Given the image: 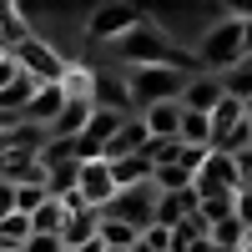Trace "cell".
Here are the masks:
<instances>
[{"label": "cell", "mask_w": 252, "mask_h": 252, "mask_svg": "<svg viewBox=\"0 0 252 252\" xmlns=\"http://www.w3.org/2000/svg\"><path fill=\"white\" fill-rule=\"evenodd\" d=\"M247 232H252V227H242L237 217H227V222L212 227V247H222V252H242V247H247Z\"/></svg>", "instance_id": "obj_23"}, {"label": "cell", "mask_w": 252, "mask_h": 252, "mask_svg": "<svg viewBox=\"0 0 252 252\" xmlns=\"http://www.w3.org/2000/svg\"><path fill=\"white\" fill-rule=\"evenodd\" d=\"M71 252H101V242H86V247H71Z\"/></svg>", "instance_id": "obj_33"}, {"label": "cell", "mask_w": 252, "mask_h": 252, "mask_svg": "<svg viewBox=\"0 0 252 252\" xmlns=\"http://www.w3.org/2000/svg\"><path fill=\"white\" fill-rule=\"evenodd\" d=\"M96 116V101L91 96H81V91H66V106H61V116H56V126H51V136H61V141H76L81 131H86V121Z\"/></svg>", "instance_id": "obj_11"}, {"label": "cell", "mask_w": 252, "mask_h": 252, "mask_svg": "<svg viewBox=\"0 0 252 252\" xmlns=\"http://www.w3.org/2000/svg\"><path fill=\"white\" fill-rule=\"evenodd\" d=\"M157 182H141V187H121L116 202L106 207L101 217H111V222H126V227H136V232H146V227H157Z\"/></svg>", "instance_id": "obj_5"}, {"label": "cell", "mask_w": 252, "mask_h": 252, "mask_svg": "<svg viewBox=\"0 0 252 252\" xmlns=\"http://www.w3.org/2000/svg\"><path fill=\"white\" fill-rule=\"evenodd\" d=\"M116 56H121L131 71H136V66H172V71H187V76L202 71V61H197L192 51H182L172 35H161L152 20H141L131 35H121V40H116Z\"/></svg>", "instance_id": "obj_1"}, {"label": "cell", "mask_w": 252, "mask_h": 252, "mask_svg": "<svg viewBox=\"0 0 252 252\" xmlns=\"http://www.w3.org/2000/svg\"><path fill=\"white\" fill-rule=\"evenodd\" d=\"M136 116L152 141H182V101H161V106H146Z\"/></svg>", "instance_id": "obj_12"}, {"label": "cell", "mask_w": 252, "mask_h": 252, "mask_svg": "<svg viewBox=\"0 0 252 252\" xmlns=\"http://www.w3.org/2000/svg\"><path fill=\"white\" fill-rule=\"evenodd\" d=\"M197 217H202L207 227H217V222H227V217H237V192H212V197H202Z\"/></svg>", "instance_id": "obj_22"}, {"label": "cell", "mask_w": 252, "mask_h": 252, "mask_svg": "<svg viewBox=\"0 0 252 252\" xmlns=\"http://www.w3.org/2000/svg\"><path fill=\"white\" fill-rule=\"evenodd\" d=\"M242 121H247V106H242L237 96H222V101H217V111H212V146H217L227 131H237Z\"/></svg>", "instance_id": "obj_18"}, {"label": "cell", "mask_w": 252, "mask_h": 252, "mask_svg": "<svg viewBox=\"0 0 252 252\" xmlns=\"http://www.w3.org/2000/svg\"><path fill=\"white\" fill-rule=\"evenodd\" d=\"M247 116H252V101H247Z\"/></svg>", "instance_id": "obj_35"}, {"label": "cell", "mask_w": 252, "mask_h": 252, "mask_svg": "<svg viewBox=\"0 0 252 252\" xmlns=\"http://www.w3.org/2000/svg\"><path fill=\"white\" fill-rule=\"evenodd\" d=\"M101 247H126V252H131L136 242H141V232H136V227H126V222H111V217H101V237H96Z\"/></svg>", "instance_id": "obj_24"}, {"label": "cell", "mask_w": 252, "mask_h": 252, "mask_svg": "<svg viewBox=\"0 0 252 252\" xmlns=\"http://www.w3.org/2000/svg\"><path fill=\"white\" fill-rule=\"evenodd\" d=\"M222 96H227V91H222V76L197 71V76H187V86H182V111H202V116H212Z\"/></svg>", "instance_id": "obj_9"}, {"label": "cell", "mask_w": 252, "mask_h": 252, "mask_svg": "<svg viewBox=\"0 0 252 252\" xmlns=\"http://www.w3.org/2000/svg\"><path fill=\"white\" fill-rule=\"evenodd\" d=\"M10 56H15V66L31 81H40V86H66V76H71V66L61 61V51H51V40H40V35H26Z\"/></svg>", "instance_id": "obj_4"}, {"label": "cell", "mask_w": 252, "mask_h": 252, "mask_svg": "<svg viewBox=\"0 0 252 252\" xmlns=\"http://www.w3.org/2000/svg\"><path fill=\"white\" fill-rule=\"evenodd\" d=\"M76 197L96 207V212H106V207L116 202V177L106 161H81V177H76Z\"/></svg>", "instance_id": "obj_7"}, {"label": "cell", "mask_w": 252, "mask_h": 252, "mask_svg": "<svg viewBox=\"0 0 252 252\" xmlns=\"http://www.w3.org/2000/svg\"><path fill=\"white\" fill-rule=\"evenodd\" d=\"M96 237H101V212H96V207H76V212H66V227H61L66 252H71V247H86V242H96Z\"/></svg>", "instance_id": "obj_15"}, {"label": "cell", "mask_w": 252, "mask_h": 252, "mask_svg": "<svg viewBox=\"0 0 252 252\" xmlns=\"http://www.w3.org/2000/svg\"><path fill=\"white\" fill-rule=\"evenodd\" d=\"M15 76H20V66H15V56H10V51H0V91H5V86H10Z\"/></svg>", "instance_id": "obj_30"}, {"label": "cell", "mask_w": 252, "mask_h": 252, "mask_svg": "<svg viewBox=\"0 0 252 252\" xmlns=\"http://www.w3.org/2000/svg\"><path fill=\"white\" fill-rule=\"evenodd\" d=\"M111 166V177H116V192H121V187H141V182H152L157 177V161L152 157H126V161H106Z\"/></svg>", "instance_id": "obj_17"}, {"label": "cell", "mask_w": 252, "mask_h": 252, "mask_svg": "<svg viewBox=\"0 0 252 252\" xmlns=\"http://www.w3.org/2000/svg\"><path fill=\"white\" fill-rule=\"evenodd\" d=\"M61 227H66V202H46L40 212H31V232L35 237H61Z\"/></svg>", "instance_id": "obj_21"}, {"label": "cell", "mask_w": 252, "mask_h": 252, "mask_svg": "<svg viewBox=\"0 0 252 252\" xmlns=\"http://www.w3.org/2000/svg\"><path fill=\"white\" fill-rule=\"evenodd\" d=\"M46 202H51V187H46V182H26V187H15V212H20V217L40 212Z\"/></svg>", "instance_id": "obj_25"}, {"label": "cell", "mask_w": 252, "mask_h": 252, "mask_svg": "<svg viewBox=\"0 0 252 252\" xmlns=\"http://www.w3.org/2000/svg\"><path fill=\"white\" fill-rule=\"evenodd\" d=\"M20 252H66V242H61V237H35V232H31V242L20 247Z\"/></svg>", "instance_id": "obj_28"}, {"label": "cell", "mask_w": 252, "mask_h": 252, "mask_svg": "<svg viewBox=\"0 0 252 252\" xmlns=\"http://www.w3.org/2000/svg\"><path fill=\"white\" fill-rule=\"evenodd\" d=\"M182 146H202V152H212V116L182 111Z\"/></svg>", "instance_id": "obj_20"}, {"label": "cell", "mask_w": 252, "mask_h": 252, "mask_svg": "<svg viewBox=\"0 0 252 252\" xmlns=\"http://www.w3.org/2000/svg\"><path fill=\"white\" fill-rule=\"evenodd\" d=\"M237 187H242L237 157H227V152H207L202 172H197V197H212V192H237Z\"/></svg>", "instance_id": "obj_8"}, {"label": "cell", "mask_w": 252, "mask_h": 252, "mask_svg": "<svg viewBox=\"0 0 252 252\" xmlns=\"http://www.w3.org/2000/svg\"><path fill=\"white\" fill-rule=\"evenodd\" d=\"M141 247H146V252H166V247H172V232H166V227H146V232H141Z\"/></svg>", "instance_id": "obj_27"}, {"label": "cell", "mask_w": 252, "mask_h": 252, "mask_svg": "<svg viewBox=\"0 0 252 252\" xmlns=\"http://www.w3.org/2000/svg\"><path fill=\"white\" fill-rule=\"evenodd\" d=\"M35 91H40V81H31L26 71H20V76L10 81V86L0 91V111H5V116H20V111L31 106V96H35Z\"/></svg>", "instance_id": "obj_19"}, {"label": "cell", "mask_w": 252, "mask_h": 252, "mask_svg": "<svg viewBox=\"0 0 252 252\" xmlns=\"http://www.w3.org/2000/svg\"><path fill=\"white\" fill-rule=\"evenodd\" d=\"M222 10L232 15V20H242V26H247V20H252V0H222Z\"/></svg>", "instance_id": "obj_31"}, {"label": "cell", "mask_w": 252, "mask_h": 252, "mask_svg": "<svg viewBox=\"0 0 252 252\" xmlns=\"http://www.w3.org/2000/svg\"><path fill=\"white\" fill-rule=\"evenodd\" d=\"M146 146H152V136H146V126H141V116H131L121 126V131L111 136V146L101 152V161H126V157H141Z\"/></svg>", "instance_id": "obj_14"}, {"label": "cell", "mask_w": 252, "mask_h": 252, "mask_svg": "<svg viewBox=\"0 0 252 252\" xmlns=\"http://www.w3.org/2000/svg\"><path fill=\"white\" fill-rule=\"evenodd\" d=\"M10 212H15V187H10V182H0V222H5Z\"/></svg>", "instance_id": "obj_32"}, {"label": "cell", "mask_w": 252, "mask_h": 252, "mask_svg": "<svg viewBox=\"0 0 252 252\" xmlns=\"http://www.w3.org/2000/svg\"><path fill=\"white\" fill-rule=\"evenodd\" d=\"M126 86H131L136 111H146V106H161V101H182L187 71H172V66H136V71H126Z\"/></svg>", "instance_id": "obj_3"}, {"label": "cell", "mask_w": 252, "mask_h": 252, "mask_svg": "<svg viewBox=\"0 0 252 252\" xmlns=\"http://www.w3.org/2000/svg\"><path fill=\"white\" fill-rule=\"evenodd\" d=\"M141 20L146 15H141V5H131V0H101V5L91 10V20H86V40H96V46L111 40V46H116V40L131 35Z\"/></svg>", "instance_id": "obj_6"}, {"label": "cell", "mask_w": 252, "mask_h": 252, "mask_svg": "<svg viewBox=\"0 0 252 252\" xmlns=\"http://www.w3.org/2000/svg\"><path fill=\"white\" fill-rule=\"evenodd\" d=\"M237 222L252 227V187H237Z\"/></svg>", "instance_id": "obj_29"}, {"label": "cell", "mask_w": 252, "mask_h": 252, "mask_svg": "<svg viewBox=\"0 0 252 252\" xmlns=\"http://www.w3.org/2000/svg\"><path fill=\"white\" fill-rule=\"evenodd\" d=\"M222 91L237 96L242 106L252 101V66H247V61H242V66H232V71H222Z\"/></svg>", "instance_id": "obj_26"}, {"label": "cell", "mask_w": 252, "mask_h": 252, "mask_svg": "<svg viewBox=\"0 0 252 252\" xmlns=\"http://www.w3.org/2000/svg\"><path fill=\"white\" fill-rule=\"evenodd\" d=\"M197 207H202L197 187H187V192H161V202H157V227H166V232H172L177 222L197 217Z\"/></svg>", "instance_id": "obj_13"}, {"label": "cell", "mask_w": 252, "mask_h": 252, "mask_svg": "<svg viewBox=\"0 0 252 252\" xmlns=\"http://www.w3.org/2000/svg\"><path fill=\"white\" fill-rule=\"evenodd\" d=\"M101 252H126V247H101Z\"/></svg>", "instance_id": "obj_34"}, {"label": "cell", "mask_w": 252, "mask_h": 252, "mask_svg": "<svg viewBox=\"0 0 252 252\" xmlns=\"http://www.w3.org/2000/svg\"><path fill=\"white\" fill-rule=\"evenodd\" d=\"M91 101L96 111H121V116H136V101H131V86H126V76H91Z\"/></svg>", "instance_id": "obj_10"}, {"label": "cell", "mask_w": 252, "mask_h": 252, "mask_svg": "<svg viewBox=\"0 0 252 252\" xmlns=\"http://www.w3.org/2000/svg\"><path fill=\"white\" fill-rule=\"evenodd\" d=\"M197 61H202V66L212 71V76H222V71L242 66V61H247V26H242V20H232V15H222L217 26L202 35Z\"/></svg>", "instance_id": "obj_2"}, {"label": "cell", "mask_w": 252, "mask_h": 252, "mask_svg": "<svg viewBox=\"0 0 252 252\" xmlns=\"http://www.w3.org/2000/svg\"><path fill=\"white\" fill-rule=\"evenodd\" d=\"M61 106H66V86H40L35 96H31V106L20 111V121H31V126H56V116H61Z\"/></svg>", "instance_id": "obj_16"}]
</instances>
